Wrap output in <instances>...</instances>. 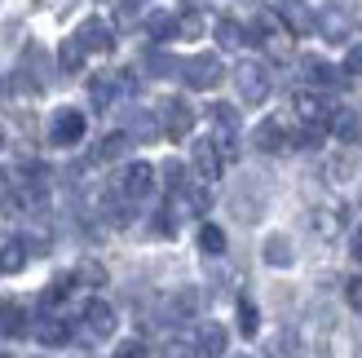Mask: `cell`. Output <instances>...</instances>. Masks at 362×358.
Instances as JSON below:
<instances>
[{"mask_svg": "<svg viewBox=\"0 0 362 358\" xmlns=\"http://www.w3.org/2000/svg\"><path fill=\"white\" fill-rule=\"evenodd\" d=\"M234 84H239V98L247 106H261L269 98V71L261 62H239L234 67Z\"/></svg>", "mask_w": 362, "mask_h": 358, "instance_id": "1", "label": "cell"}, {"mask_svg": "<svg viewBox=\"0 0 362 358\" xmlns=\"http://www.w3.org/2000/svg\"><path fill=\"white\" fill-rule=\"evenodd\" d=\"M84 129H88L84 111L62 106V111H53V120H49V142H53V146H76V142L84 137Z\"/></svg>", "mask_w": 362, "mask_h": 358, "instance_id": "2", "label": "cell"}, {"mask_svg": "<svg viewBox=\"0 0 362 358\" xmlns=\"http://www.w3.org/2000/svg\"><path fill=\"white\" fill-rule=\"evenodd\" d=\"M181 76H186L190 88H216V84H221V76H226V67H221L216 53H194V58L181 67Z\"/></svg>", "mask_w": 362, "mask_h": 358, "instance_id": "3", "label": "cell"}, {"mask_svg": "<svg viewBox=\"0 0 362 358\" xmlns=\"http://www.w3.org/2000/svg\"><path fill=\"white\" fill-rule=\"evenodd\" d=\"M80 49H88V53H111L115 49V31H111V23H106V18H84L80 23Z\"/></svg>", "mask_w": 362, "mask_h": 358, "instance_id": "4", "label": "cell"}, {"mask_svg": "<svg viewBox=\"0 0 362 358\" xmlns=\"http://www.w3.org/2000/svg\"><path fill=\"white\" fill-rule=\"evenodd\" d=\"M115 190L124 195V200H146V195L155 190V168L151 164H129V168L119 173Z\"/></svg>", "mask_w": 362, "mask_h": 358, "instance_id": "5", "label": "cell"}, {"mask_svg": "<svg viewBox=\"0 0 362 358\" xmlns=\"http://www.w3.org/2000/svg\"><path fill=\"white\" fill-rule=\"evenodd\" d=\"M84 332L93 336V341L115 336V310L106 306V301H88V306H84Z\"/></svg>", "mask_w": 362, "mask_h": 358, "instance_id": "6", "label": "cell"}, {"mask_svg": "<svg viewBox=\"0 0 362 358\" xmlns=\"http://www.w3.org/2000/svg\"><path fill=\"white\" fill-rule=\"evenodd\" d=\"M305 80H310L314 93H336V88H345V71H336L332 62H305Z\"/></svg>", "mask_w": 362, "mask_h": 358, "instance_id": "7", "label": "cell"}, {"mask_svg": "<svg viewBox=\"0 0 362 358\" xmlns=\"http://www.w3.org/2000/svg\"><path fill=\"white\" fill-rule=\"evenodd\" d=\"M314 27L327 35V40H349V31H354V18L349 9H340V5H327L318 18H314Z\"/></svg>", "mask_w": 362, "mask_h": 358, "instance_id": "8", "label": "cell"}, {"mask_svg": "<svg viewBox=\"0 0 362 358\" xmlns=\"http://www.w3.org/2000/svg\"><path fill=\"white\" fill-rule=\"evenodd\" d=\"M190 129H194V111L181 98H168L164 102V133L168 137H186Z\"/></svg>", "mask_w": 362, "mask_h": 358, "instance_id": "9", "label": "cell"}, {"mask_svg": "<svg viewBox=\"0 0 362 358\" xmlns=\"http://www.w3.org/2000/svg\"><path fill=\"white\" fill-rule=\"evenodd\" d=\"M252 146H257L261 155H279L287 146V129L279 120H265V124H257V133H252Z\"/></svg>", "mask_w": 362, "mask_h": 358, "instance_id": "10", "label": "cell"}, {"mask_svg": "<svg viewBox=\"0 0 362 358\" xmlns=\"http://www.w3.org/2000/svg\"><path fill=\"white\" fill-rule=\"evenodd\" d=\"M194 168H199V177H208V182H216L221 177V168H226V159H221V151H216V142H194Z\"/></svg>", "mask_w": 362, "mask_h": 358, "instance_id": "11", "label": "cell"}, {"mask_svg": "<svg viewBox=\"0 0 362 358\" xmlns=\"http://www.w3.org/2000/svg\"><path fill=\"white\" fill-rule=\"evenodd\" d=\"M199 358H221L226 354V345H230V332L221 328V323H204L199 328Z\"/></svg>", "mask_w": 362, "mask_h": 358, "instance_id": "12", "label": "cell"}, {"mask_svg": "<svg viewBox=\"0 0 362 358\" xmlns=\"http://www.w3.org/2000/svg\"><path fill=\"white\" fill-rule=\"evenodd\" d=\"M292 106H296V115H300V124H327V106H322V98L318 93H296L292 98Z\"/></svg>", "mask_w": 362, "mask_h": 358, "instance_id": "13", "label": "cell"}, {"mask_svg": "<svg viewBox=\"0 0 362 358\" xmlns=\"http://www.w3.org/2000/svg\"><path fill=\"white\" fill-rule=\"evenodd\" d=\"M27 332V310L18 301H0V336H23Z\"/></svg>", "mask_w": 362, "mask_h": 358, "instance_id": "14", "label": "cell"}, {"mask_svg": "<svg viewBox=\"0 0 362 358\" xmlns=\"http://www.w3.org/2000/svg\"><path fill=\"white\" fill-rule=\"evenodd\" d=\"M327 129H332L340 142H358L362 124H358V115H354V111H332V115H327Z\"/></svg>", "mask_w": 362, "mask_h": 358, "instance_id": "15", "label": "cell"}, {"mask_svg": "<svg viewBox=\"0 0 362 358\" xmlns=\"http://www.w3.org/2000/svg\"><path fill=\"white\" fill-rule=\"evenodd\" d=\"M261 257L269 261V265H292V239H287V235H269L265 239V248H261Z\"/></svg>", "mask_w": 362, "mask_h": 358, "instance_id": "16", "label": "cell"}, {"mask_svg": "<svg viewBox=\"0 0 362 358\" xmlns=\"http://www.w3.org/2000/svg\"><path fill=\"white\" fill-rule=\"evenodd\" d=\"M35 336H40V345H66L71 328L62 323V318H40V323H35Z\"/></svg>", "mask_w": 362, "mask_h": 358, "instance_id": "17", "label": "cell"}, {"mask_svg": "<svg viewBox=\"0 0 362 358\" xmlns=\"http://www.w3.org/2000/svg\"><path fill=\"white\" fill-rule=\"evenodd\" d=\"M129 133H111V137H102L98 142V151H93V159H98V164H111V159H119L124 151H129Z\"/></svg>", "mask_w": 362, "mask_h": 358, "instance_id": "18", "label": "cell"}, {"mask_svg": "<svg viewBox=\"0 0 362 358\" xmlns=\"http://www.w3.org/2000/svg\"><path fill=\"white\" fill-rule=\"evenodd\" d=\"M208 120L221 129V137H234V129H239V115H234V106H226V102H212L208 106Z\"/></svg>", "mask_w": 362, "mask_h": 358, "instance_id": "19", "label": "cell"}, {"mask_svg": "<svg viewBox=\"0 0 362 358\" xmlns=\"http://www.w3.org/2000/svg\"><path fill=\"white\" fill-rule=\"evenodd\" d=\"M146 31L155 35V40H168V35H177V13H164V9L146 13Z\"/></svg>", "mask_w": 362, "mask_h": 358, "instance_id": "20", "label": "cell"}, {"mask_svg": "<svg viewBox=\"0 0 362 358\" xmlns=\"http://www.w3.org/2000/svg\"><path fill=\"white\" fill-rule=\"evenodd\" d=\"M23 265H27V248L18 239L0 248V275H13V270H23Z\"/></svg>", "mask_w": 362, "mask_h": 358, "instance_id": "21", "label": "cell"}, {"mask_svg": "<svg viewBox=\"0 0 362 358\" xmlns=\"http://www.w3.org/2000/svg\"><path fill=\"white\" fill-rule=\"evenodd\" d=\"M58 67H62V71H71V76H76V71L84 67V49H80V40L58 45Z\"/></svg>", "mask_w": 362, "mask_h": 358, "instance_id": "22", "label": "cell"}, {"mask_svg": "<svg viewBox=\"0 0 362 358\" xmlns=\"http://www.w3.org/2000/svg\"><path fill=\"white\" fill-rule=\"evenodd\" d=\"M243 27L239 23H230V18H221V23H216V45H221V49H239L243 45Z\"/></svg>", "mask_w": 362, "mask_h": 358, "instance_id": "23", "label": "cell"}, {"mask_svg": "<svg viewBox=\"0 0 362 358\" xmlns=\"http://www.w3.org/2000/svg\"><path fill=\"white\" fill-rule=\"evenodd\" d=\"M199 248H204V253H212V257H221V253H226L221 226H204V230H199Z\"/></svg>", "mask_w": 362, "mask_h": 358, "instance_id": "24", "label": "cell"}, {"mask_svg": "<svg viewBox=\"0 0 362 358\" xmlns=\"http://www.w3.org/2000/svg\"><path fill=\"white\" fill-rule=\"evenodd\" d=\"M239 332H243V336H257V332H261V314H257V306H252L247 296L239 301Z\"/></svg>", "mask_w": 362, "mask_h": 358, "instance_id": "25", "label": "cell"}, {"mask_svg": "<svg viewBox=\"0 0 362 358\" xmlns=\"http://www.w3.org/2000/svg\"><path fill=\"white\" fill-rule=\"evenodd\" d=\"M283 27L296 31V35H310L314 31V18L305 13V9H283Z\"/></svg>", "mask_w": 362, "mask_h": 358, "instance_id": "26", "label": "cell"}, {"mask_svg": "<svg viewBox=\"0 0 362 358\" xmlns=\"http://www.w3.org/2000/svg\"><path fill=\"white\" fill-rule=\"evenodd\" d=\"M88 98H93V106H106V102L115 98V80H106V76L88 80Z\"/></svg>", "mask_w": 362, "mask_h": 358, "instance_id": "27", "label": "cell"}, {"mask_svg": "<svg viewBox=\"0 0 362 358\" xmlns=\"http://www.w3.org/2000/svg\"><path fill=\"white\" fill-rule=\"evenodd\" d=\"M177 35H181V40H199V35H204V18H199V13H181L177 18Z\"/></svg>", "mask_w": 362, "mask_h": 358, "instance_id": "28", "label": "cell"}, {"mask_svg": "<svg viewBox=\"0 0 362 358\" xmlns=\"http://www.w3.org/2000/svg\"><path fill=\"white\" fill-rule=\"evenodd\" d=\"M194 310H199V292H177L173 314H177V318H186V314H194Z\"/></svg>", "mask_w": 362, "mask_h": 358, "instance_id": "29", "label": "cell"}, {"mask_svg": "<svg viewBox=\"0 0 362 358\" xmlns=\"http://www.w3.org/2000/svg\"><path fill=\"white\" fill-rule=\"evenodd\" d=\"M76 279H80V283H93V288H98V283H106V270H102L98 261H84L80 270H76Z\"/></svg>", "mask_w": 362, "mask_h": 358, "instance_id": "30", "label": "cell"}, {"mask_svg": "<svg viewBox=\"0 0 362 358\" xmlns=\"http://www.w3.org/2000/svg\"><path fill=\"white\" fill-rule=\"evenodd\" d=\"M0 208H18V190H13V177L0 168Z\"/></svg>", "mask_w": 362, "mask_h": 358, "instance_id": "31", "label": "cell"}, {"mask_svg": "<svg viewBox=\"0 0 362 358\" xmlns=\"http://www.w3.org/2000/svg\"><path fill=\"white\" fill-rule=\"evenodd\" d=\"M146 67L155 71V76H173V71H177V62L168 58V53H151V58H146Z\"/></svg>", "mask_w": 362, "mask_h": 358, "instance_id": "32", "label": "cell"}, {"mask_svg": "<svg viewBox=\"0 0 362 358\" xmlns=\"http://www.w3.org/2000/svg\"><path fill=\"white\" fill-rule=\"evenodd\" d=\"M159 129H155V124H151V115H133V133L129 137H141V142H146V137H155Z\"/></svg>", "mask_w": 362, "mask_h": 358, "instance_id": "33", "label": "cell"}, {"mask_svg": "<svg viewBox=\"0 0 362 358\" xmlns=\"http://www.w3.org/2000/svg\"><path fill=\"white\" fill-rule=\"evenodd\" d=\"M345 301H349V310L362 314V279H349V283H345Z\"/></svg>", "mask_w": 362, "mask_h": 358, "instance_id": "34", "label": "cell"}, {"mask_svg": "<svg viewBox=\"0 0 362 358\" xmlns=\"http://www.w3.org/2000/svg\"><path fill=\"white\" fill-rule=\"evenodd\" d=\"M318 230H322V235H336V230H340V212H318Z\"/></svg>", "mask_w": 362, "mask_h": 358, "instance_id": "35", "label": "cell"}, {"mask_svg": "<svg viewBox=\"0 0 362 358\" xmlns=\"http://www.w3.org/2000/svg\"><path fill=\"white\" fill-rule=\"evenodd\" d=\"M115 358H151V354H146V345H141V341H124L115 350Z\"/></svg>", "mask_w": 362, "mask_h": 358, "instance_id": "36", "label": "cell"}, {"mask_svg": "<svg viewBox=\"0 0 362 358\" xmlns=\"http://www.w3.org/2000/svg\"><path fill=\"white\" fill-rule=\"evenodd\" d=\"M345 71H349V76H362V45H354V49H349V58H345Z\"/></svg>", "mask_w": 362, "mask_h": 358, "instance_id": "37", "label": "cell"}, {"mask_svg": "<svg viewBox=\"0 0 362 358\" xmlns=\"http://www.w3.org/2000/svg\"><path fill=\"white\" fill-rule=\"evenodd\" d=\"M349 253H354V261L362 265V226L354 230V239H349Z\"/></svg>", "mask_w": 362, "mask_h": 358, "instance_id": "38", "label": "cell"}, {"mask_svg": "<svg viewBox=\"0 0 362 358\" xmlns=\"http://www.w3.org/2000/svg\"><path fill=\"white\" fill-rule=\"evenodd\" d=\"M0 142H5V137H0Z\"/></svg>", "mask_w": 362, "mask_h": 358, "instance_id": "39", "label": "cell"}, {"mask_svg": "<svg viewBox=\"0 0 362 358\" xmlns=\"http://www.w3.org/2000/svg\"><path fill=\"white\" fill-rule=\"evenodd\" d=\"M358 358H362V354H358Z\"/></svg>", "mask_w": 362, "mask_h": 358, "instance_id": "40", "label": "cell"}]
</instances>
